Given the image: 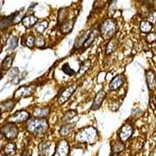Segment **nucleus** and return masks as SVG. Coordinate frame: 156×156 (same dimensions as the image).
<instances>
[{"label":"nucleus","mask_w":156,"mask_h":156,"mask_svg":"<svg viewBox=\"0 0 156 156\" xmlns=\"http://www.w3.org/2000/svg\"><path fill=\"white\" fill-rule=\"evenodd\" d=\"M98 139L97 129L93 126H87L80 129L76 133L75 140L82 144H92Z\"/></svg>","instance_id":"1"},{"label":"nucleus","mask_w":156,"mask_h":156,"mask_svg":"<svg viewBox=\"0 0 156 156\" xmlns=\"http://www.w3.org/2000/svg\"><path fill=\"white\" fill-rule=\"evenodd\" d=\"M48 129V122L45 118H31L27 123V129L35 136L44 134Z\"/></svg>","instance_id":"2"},{"label":"nucleus","mask_w":156,"mask_h":156,"mask_svg":"<svg viewBox=\"0 0 156 156\" xmlns=\"http://www.w3.org/2000/svg\"><path fill=\"white\" fill-rule=\"evenodd\" d=\"M116 29V23L115 20L112 19H107L101 23L100 33L103 38L106 40L111 38L115 34Z\"/></svg>","instance_id":"3"},{"label":"nucleus","mask_w":156,"mask_h":156,"mask_svg":"<svg viewBox=\"0 0 156 156\" xmlns=\"http://www.w3.org/2000/svg\"><path fill=\"white\" fill-rule=\"evenodd\" d=\"M133 133V127L130 123H125L122 127L119 129L118 132L119 140L122 142H126L131 137Z\"/></svg>","instance_id":"4"},{"label":"nucleus","mask_w":156,"mask_h":156,"mask_svg":"<svg viewBox=\"0 0 156 156\" xmlns=\"http://www.w3.org/2000/svg\"><path fill=\"white\" fill-rule=\"evenodd\" d=\"M30 118V113L25 110H21L15 112L13 115H10L7 119L9 123H16V122H23Z\"/></svg>","instance_id":"5"},{"label":"nucleus","mask_w":156,"mask_h":156,"mask_svg":"<svg viewBox=\"0 0 156 156\" xmlns=\"http://www.w3.org/2000/svg\"><path fill=\"white\" fill-rule=\"evenodd\" d=\"M35 89V87L33 85L30 86H21L20 87L17 89L15 91L13 97L15 99L18 100L20 98H27L32 95V94L34 93V90Z\"/></svg>","instance_id":"6"},{"label":"nucleus","mask_w":156,"mask_h":156,"mask_svg":"<svg viewBox=\"0 0 156 156\" xmlns=\"http://www.w3.org/2000/svg\"><path fill=\"white\" fill-rule=\"evenodd\" d=\"M69 152V146L66 140H61L57 143L53 156H68Z\"/></svg>","instance_id":"7"},{"label":"nucleus","mask_w":156,"mask_h":156,"mask_svg":"<svg viewBox=\"0 0 156 156\" xmlns=\"http://www.w3.org/2000/svg\"><path fill=\"white\" fill-rule=\"evenodd\" d=\"M2 131H3L5 137L11 140V139L16 138L17 136L19 129L13 123H9V122L6 126H4L3 129H2Z\"/></svg>","instance_id":"8"},{"label":"nucleus","mask_w":156,"mask_h":156,"mask_svg":"<svg viewBox=\"0 0 156 156\" xmlns=\"http://www.w3.org/2000/svg\"><path fill=\"white\" fill-rule=\"evenodd\" d=\"M75 88H76V86L75 85H71L66 87V88L62 91V94H60V96L58 97V104H59V105H62V104H64L65 102H66V101L69 100V98L72 96V94H73V92L75 91Z\"/></svg>","instance_id":"9"},{"label":"nucleus","mask_w":156,"mask_h":156,"mask_svg":"<svg viewBox=\"0 0 156 156\" xmlns=\"http://www.w3.org/2000/svg\"><path fill=\"white\" fill-rule=\"evenodd\" d=\"M105 96H106V92L105 90H101L96 94L95 98H94V101H93L92 105L90 108L92 110H98L102 105L103 101L105 100Z\"/></svg>","instance_id":"10"},{"label":"nucleus","mask_w":156,"mask_h":156,"mask_svg":"<svg viewBox=\"0 0 156 156\" xmlns=\"http://www.w3.org/2000/svg\"><path fill=\"white\" fill-rule=\"evenodd\" d=\"M125 81V76L122 74H118L111 80L109 83V89L111 90H116L123 84Z\"/></svg>","instance_id":"11"},{"label":"nucleus","mask_w":156,"mask_h":156,"mask_svg":"<svg viewBox=\"0 0 156 156\" xmlns=\"http://www.w3.org/2000/svg\"><path fill=\"white\" fill-rule=\"evenodd\" d=\"M145 76L148 88L151 90H154L156 87V79L154 72L152 70L146 71Z\"/></svg>","instance_id":"12"},{"label":"nucleus","mask_w":156,"mask_h":156,"mask_svg":"<svg viewBox=\"0 0 156 156\" xmlns=\"http://www.w3.org/2000/svg\"><path fill=\"white\" fill-rule=\"evenodd\" d=\"M37 21V18L34 15H29V16H24L22 20V23L23 26L27 28H30L33 26H35Z\"/></svg>","instance_id":"13"},{"label":"nucleus","mask_w":156,"mask_h":156,"mask_svg":"<svg viewBox=\"0 0 156 156\" xmlns=\"http://www.w3.org/2000/svg\"><path fill=\"white\" fill-rule=\"evenodd\" d=\"M50 109L48 107L44 108H35L33 111V115L36 118H44L49 114Z\"/></svg>","instance_id":"14"},{"label":"nucleus","mask_w":156,"mask_h":156,"mask_svg":"<svg viewBox=\"0 0 156 156\" xmlns=\"http://www.w3.org/2000/svg\"><path fill=\"white\" fill-rule=\"evenodd\" d=\"M111 148L113 154H119L125 148V145L121 140H114L111 144Z\"/></svg>","instance_id":"15"},{"label":"nucleus","mask_w":156,"mask_h":156,"mask_svg":"<svg viewBox=\"0 0 156 156\" xmlns=\"http://www.w3.org/2000/svg\"><path fill=\"white\" fill-rule=\"evenodd\" d=\"M74 25V20H69L67 21L64 22L60 27V31L63 34H69V32L72 30Z\"/></svg>","instance_id":"16"},{"label":"nucleus","mask_w":156,"mask_h":156,"mask_svg":"<svg viewBox=\"0 0 156 156\" xmlns=\"http://www.w3.org/2000/svg\"><path fill=\"white\" fill-rule=\"evenodd\" d=\"M15 105V102L13 100H8L6 101L2 102L0 105V112H5L8 111H11Z\"/></svg>","instance_id":"17"},{"label":"nucleus","mask_w":156,"mask_h":156,"mask_svg":"<svg viewBox=\"0 0 156 156\" xmlns=\"http://www.w3.org/2000/svg\"><path fill=\"white\" fill-rule=\"evenodd\" d=\"M98 34V30H94L93 31L90 32V34H89V36H88V37H87V40H86L85 42H84V44H83V48H88L90 44L94 42V40L97 38Z\"/></svg>","instance_id":"18"},{"label":"nucleus","mask_w":156,"mask_h":156,"mask_svg":"<svg viewBox=\"0 0 156 156\" xmlns=\"http://www.w3.org/2000/svg\"><path fill=\"white\" fill-rule=\"evenodd\" d=\"M74 124L72 123H66L64 124L59 129V134L62 136H66L69 134V133L72 132L73 129Z\"/></svg>","instance_id":"19"},{"label":"nucleus","mask_w":156,"mask_h":156,"mask_svg":"<svg viewBox=\"0 0 156 156\" xmlns=\"http://www.w3.org/2000/svg\"><path fill=\"white\" fill-rule=\"evenodd\" d=\"M76 115H77L76 111H75V110H69L63 115L62 118V121L63 122H66V123H69V121L72 120Z\"/></svg>","instance_id":"20"},{"label":"nucleus","mask_w":156,"mask_h":156,"mask_svg":"<svg viewBox=\"0 0 156 156\" xmlns=\"http://www.w3.org/2000/svg\"><path fill=\"white\" fill-rule=\"evenodd\" d=\"M89 34H90V33H89V32H87V33L83 34V35H81L80 37H78V38H76V41H75V44H74L75 48L78 49V48L83 47V44H84L85 41L87 40V37H88Z\"/></svg>","instance_id":"21"},{"label":"nucleus","mask_w":156,"mask_h":156,"mask_svg":"<svg viewBox=\"0 0 156 156\" xmlns=\"http://www.w3.org/2000/svg\"><path fill=\"white\" fill-rule=\"evenodd\" d=\"M118 44H119V42L115 39H112L111 41H109L106 47V51H105L106 54H111L114 51H115L118 47Z\"/></svg>","instance_id":"22"},{"label":"nucleus","mask_w":156,"mask_h":156,"mask_svg":"<svg viewBox=\"0 0 156 156\" xmlns=\"http://www.w3.org/2000/svg\"><path fill=\"white\" fill-rule=\"evenodd\" d=\"M16 144L12 142L10 143H8L4 147V153L5 154H8V155H12L16 153Z\"/></svg>","instance_id":"23"},{"label":"nucleus","mask_w":156,"mask_h":156,"mask_svg":"<svg viewBox=\"0 0 156 156\" xmlns=\"http://www.w3.org/2000/svg\"><path fill=\"white\" fill-rule=\"evenodd\" d=\"M152 23H151L148 20H143L140 22V30L143 33H148L152 29Z\"/></svg>","instance_id":"24"},{"label":"nucleus","mask_w":156,"mask_h":156,"mask_svg":"<svg viewBox=\"0 0 156 156\" xmlns=\"http://www.w3.org/2000/svg\"><path fill=\"white\" fill-rule=\"evenodd\" d=\"M50 144L48 142H43L41 143L38 147V155L39 156H44L48 153V149H49Z\"/></svg>","instance_id":"25"},{"label":"nucleus","mask_w":156,"mask_h":156,"mask_svg":"<svg viewBox=\"0 0 156 156\" xmlns=\"http://www.w3.org/2000/svg\"><path fill=\"white\" fill-rule=\"evenodd\" d=\"M12 61H13V59H12V57L11 55L5 57V59L2 61V65H1V68H2V70H8L9 69H10Z\"/></svg>","instance_id":"26"},{"label":"nucleus","mask_w":156,"mask_h":156,"mask_svg":"<svg viewBox=\"0 0 156 156\" xmlns=\"http://www.w3.org/2000/svg\"><path fill=\"white\" fill-rule=\"evenodd\" d=\"M48 22H47L46 20H43V21L38 22V23H36L34 28H35L36 31H37V33L41 34V33H43V32L45 30V29L48 27Z\"/></svg>","instance_id":"27"},{"label":"nucleus","mask_w":156,"mask_h":156,"mask_svg":"<svg viewBox=\"0 0 156 156\" xmlns=\"http://www.w3.org/2000/svg\"><path fill=\"white\" fill-rule=\"evenodd\" d=\"M15 15H11V16H7V17L4 18L2 21L0 22V28L1 29H5L13 21V20L15 18Z\"/></svg>","instance_id":"28"},{"label":"nucleus","mask_w":156,"mask_h":156,"mask_svg":"<svg viewBox=\"0 0 156 156\" xmlns=\"http://www.w3.org/2000/svg\"><path fill=\"white\" fill-rule=\"evenodd\" d=\"M90 66V60L87 59V60L83 61V62L81 63V65H80V69H79V71H78V74H80V75L84 74V73L88 70Z\"/></svg>","instance_id":"29"},{"label":"nucleus","mask_w":156,"mask_h":156,"mask_svg":"<svg viewBox=\"0 0 156 156\" xmlns=\"http://www.w3.org/2000/svg\"><path fill=\"white\" fill-rule=\"evenodd\" d=\"M67 15H68V11L66 9H62L58 11V24H62V23H64V20H66Z\"/></svg>","instance_id":"30"},{"label":"nucleus","mask_w":156,"mask_h":156,"mask_svg":"<svg viewBox=\"0 0 156 156\" xmlns=\"http://www.w3.org/2000/svg\"><path fill=\"white\" fill-rule=\"evenodd\" d=\"M35 44V37L34 35H28L26 38V42L25 45L27 46L28 48H33L34 45Z\"/></svg>","instance_id":"31"},{"label":"nucleus","mask_w":156,"mask_h":156,"mask_svg":"<svg viewBox=\"0 0 156 156\" xmlns=\"http://www.w3.org/2000/svg\"><path fill=\"white\" fill-rule=\"evenodd\" d=\"M62 71H63L64 73H66V74H67L68 76H73V74L75 73L74 70H73L72 68L69 66V63H65L62 66Z\"/></svg>","instance_id":"32"},{"label":"nucleus","mask_w":156,"mask_h":156,"mask_svg":"<svg viewBox=\"0 0 156 156\" xmlns=\"http://www.w3.org/2000/svg\"><path fill=\"white\" fill-rule=\"evenodd\" d=\"M18 44V40L16 38V37H14V36H12L10 37V38L9 39L8 41V46L10 49H13V48H16Z\"/></svg>","instance_id":"33"},{"label":"nucleus","mask_w":156,"mask_h":156,"mask_svg":"<svg viewBox=\"0 0 156 156\" xmlns=\"http://www.w3.org/2000/svg\"><path fill=\"white\" fill-rule=\"evenodd\" d=\"M35 45L37 48H41L44 45V38L42 35H38L35 38Z\"/></svg>","instance_id":"34"},{"label":"nucleus","mask_w":156,"mask_h":156,"mask_svg":"<svg viewBox=\"0 0 156 156\" xmlns=\"http://www.w3.org/2000/svg\"><path fill=\"white\" fill-rule=\"evenodd\" d=\"M147 20L151 23H156V10H153L147 16Z\"/></svg>","instance_id":"35"},{"label":"nucleus","mask_w":156,"mask_h":156,"mask_svg":"<svg viewBox=\"0 0 156 156\" xmlns=\"http://www.w3.org/2000/svg\"><path fill=\"white\" fill-rule=\"evenodd\" d=\"M146 41L148 43H153L156 41V34L155 33H149L146 36Z\"/></svg>","instance_id":"36"},{"label":"nucleus","mask_w":156,"mask_h":156,"mask_svg":"<svg viewBox=\"0 0 156 156\" xmlns=\"http://www.w3.org/2000/svg\"><path fill=\"white\" fill-rule=\"evenodd\" d=\"M150 102H151V105H153V108H155L156 106V96H152L151 98V100H150Z\"/></svg>","instance_id":"37"},{"label":"nucleus","mask_w":156,"mask_h":156,"mask_svg":"<svg viewBox=\"0 0 156 156\" xmlns=\"http://www.w3.org/2000/svg\"><path fill=\"white\" fill-rule=\"evenodd\" d=\"M21 156H30V153L27 152V151H24V152L22 154Z\"/></svg>","instance_id":"38"},{"label":"nucleus","mask_w":156,"mask_h":156,"mask_svg":"<svg viewBox=\"0 0 156 156\" xmlns=\"http://www.w3.org/2000/svg\"><path fill=\"white\" fill-rule=\"evenodd\" d=\"M2 133L0 132V140H2Z\"/></svg>","instance_id":"39"},{"label":"nucleus","mask_w":156,"mask_h":156,"mask_svg":"<svg viewBox=\"0 0 156 156\" xmlns=\"http://www.w3.org/2000/svg\"><path fill=\"white\" fill-rule=\"evenodd\" d=\"M1 78H2V75H1V73H0V80H1Z\"/></svg>","instance_id":"40"},{"label":"nucleus","mask_w":156,"mask_h":156,"mask_svg":"<svg viewBox=\"0 0 156 156\" xmlns=\"http://www.w3.org/2000/svg\"><path fill=\"white\" fill-rule=\"evenodd\" d=\"M114 156H119V155H114Z\"/></svg>","instance_id":"41"}]
</instances>
